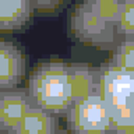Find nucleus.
Segmentation results:
<instances>
[{
  "label": "nucleus",
  "mask_w": 134,
  "mask_h": 134,
  "mask_svg": "<svg viewBox=\"0 0 134 134\" xmlns=\"http://www.w3.org/2000/svg\"><path fill=\"white\" fill-rule=\"evenodd\" d=\"M35 106L53 115H66L75 96L70 64L60 60L43 62L31 73L27 88Z\"/></svg>",
  "instance_id": "f257e3e1"
},
{
  "label": "nucleus",
  "mask_w": 134,
  "mask_h": 134,
  "mask_svg": "<svg viewBox=\"0 0 134 134\" xmlns=\"http://www.w3.org/2000/svg\"><path fill=\"white\" fill-rule=\"evenodd\" d=\"M73 134H113L110 108L99 94L75 99L66 113Z\"/></svg>",
  "instance_id": "f03ea898"
},
{
  "label": "nucleus",
  "mask_w": 134,
  "mask_h": 134,
  "mask_svg": "<svg viewBox=\"0 0 134 134\" xmlns=\"http://www.w3.org/2000/svg\"><path fill=\"white\" fill-rule=\"evenodd\" d=\"M70 25L80 42L100 49H115L121 41L116 25L100 18L87 0L74 8Z\"/></svg>",
  "instance_id": "7ed1b4c3"
},
{
  "label": "nucleus",
  "mask_w": 134,
  "mask_h": 134,
  "mask_svg": "<svg viewBox=\"0 0 134 134\" xmlns=\"http://www.w3.org/2000/svg\"><path fill=\"white\" fill-rule=\"evenodd\" d=\"M96 94H99L109 108L134 102V73L115 66L112 62L95 69Z\"/></svg>",
  "instance_id": "20e7f679"
},
{
  "label": "nucleus",
  "mask_w": 134,
  "mask_h": 134,
  "mask_svg": "<svg viewBox=\"0 0 134 134\" xmlns=\"http://www.w3.org/2000/svg\"><path fill=\"white\" fill-rule=\"evenodd\" d=\"M34 102L27 88H13L0 91V131H15Z\"/></svg>",
  "instance_id": "39448f33"
},
{
  "label": "nucleus",
  "mask_w": 134,
  "mask_h": 134,
  "mask_svg": "<svg viewBox=\"0 0 134 134\" xmlns=\"http://www.w3.org/2000/svg\"><path fill=\"white\" fill-rule=\"evenodd\" d=\"M25 74V56L18 46L0 41V91L13 90L23 81Z\"/></svg>",
  "instance_id": "423d86ee"
},
{
  "label": "nucleus",
  "mask_w": 134,
  "mask_h": 134,
  "mask_svg": "<svg viewBox=\"0 0 134 134\" xmlns=\"http://www.w3.org/2000/svg\"><path fill=\"white\" fill-rule=\"evenodd\" d=\"M15 131L20 134H59L57 116L34 105L25 113Z\"/></svg>",
  "instance_id": "0eeeda50"
},
{
  "label": "nucleus",
  "mask_w": 134,
  "mask_h": 134,
  "mask_svg": "<svg viewBox=\"0 0 134 134\" xmlns=\"http://www.w3.org/2000/svg\"><path fill=\"white\" fill-rule=\"evenodd\" d=\"M31 14V0H0V31L23 28Z\"/></svg>",
  "instance_id": "6e6552de"
},
{
  "label": "nucleus",
  "mask_w": 134,
  "mask_h": 134,
  "mask_svg": "<svg viewBox=\"0 0 134 134\" xmlns=\"http://www.w3.org/2000/svg\"><path fill=\"white\" fill-rule=\"evenodd\" d=\"M70 73L75 99L84 98V96L96 92L95 69H92L90 64H87V63H71Z\"/></svg>",
  "instance_id": "1a4fd4ad"
},
{
  "label": "nucleus",
  "mask_w": 134,
  "mask_h": 134,
  "mask_svg": "<svg viewBox=\"0 0 134 134\" xmlns=\"http://www.w3.org/2000/svg\"><path fill=\"white\" fill-rule=\"evenodd\" d=\"M109 62L123 70L134 73V38L121 39L113 49L112 59Z\"/></svg>",
  "instance_id": "9d476101"
},
{
  "label": "nucleus",
  "mask_w": 134,
  "mask_h": 134,
  "mask_svg": "<svg viewBox=\"0 0 134 134\" xmlns=\"http://www.w3.org/2000/svg\"><path fill=\"white\" fill-rule=\"evenodd\" d=\"M100 18L110 24H117L123 0H87Z\"/></svg>",
  "instance_id": "9b49d317"
},
{
  "label": "nucleus",
  "mask_w": 134,
  "mask_h": 134,
  "mask_svg": "<svg viewBox=\"0 0 134 134\" xmlns=\"http://www.w3.org/2000/svg\"><path fill=\"white\" fill-rule=\"evenodd\" d=\"M116 27L121 39L134 38V0H123Z\"/></svg>",
  "instance_id": "f8f14e48"
},
{
  "label": "nucleus",
  "mask_w": 134,
  "mask_h": 134,
  "mask_svg": "<svg viewBox=\"0 0 134 134\" xmlns=\"http://www.w3.org/2000/svg\"><path fill=\"white\" fill-rule=\"evenodd\" d=\"M113 129L134 127V102L110 108Z\"/></svg>",
  "instance_id": "ddd939ff"
},
{
  "label": "nucleus",
  "mask_w": 134,
  "mask_h": 134,
  "mask_svg": "<svg viewBox=\"0 0 134 134\" xmlns=\"http://www.w3.org/2000/svg\"><path fill=\"white\" fill-rule=\"evenodd\" d=\"M64 0H31L32 11H41V13H52L59 10L62 3Z\"/></svg>",
  "instance_id": "4468645a"
},
{
  "label": "nucleus",
  "mask_w": 134,
  "mask_h": 134,
  "mask_svg": "<svg viewBox=\"0 0 134 134\" xmlns=\"http://www.w3.org/2000/svg\"><path fill=\"white\" fill-rule=\"evenodd\" d=\"M113 134H134V127H124L113 130Z\"/></svg>",
  "instance_id": "2eb2a0df"
},
{
  "label": "nucleus",
  "mask_w": 134,
  "mask_h": 134,
  "mask_svg": "<svg viewBox=\"0 0 134 134\" xmlns=\"http://www.w3.org/2000/svg\"><path fill=\"white\" fill-rule=\"evenodd\" d=\"M2 134H20V133H17V131H8V133H2Z\"/></svg>",
  "instance_id": "dca6fc26"
},
{
  "label": "nucleus",
  "mask_w": 134,
  "mask_h": 134,
  "mask_svg": "<svg viewBox=\"0 0 134 134\" xmlns=\"http://www.w3.org/2000/svg\"><path fill=\"white\" fill-rule=\"evenodd\" d=\"M0 134H2V131H0Z\"/></svg>",
  "instance_id": "f3484780"
}]
</instances>
